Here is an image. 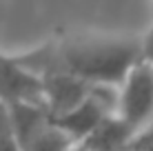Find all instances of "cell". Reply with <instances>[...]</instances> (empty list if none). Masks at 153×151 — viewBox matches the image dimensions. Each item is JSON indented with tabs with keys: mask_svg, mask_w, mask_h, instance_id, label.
I'll return each mask as SVG.
<instances>
[{
	"mask_svg": "<svg viewBox=\"0 0 153 151\" xmlns=\"http://www.w3.org/2000/svg\"><path fill=\"white\" fill-rule=\"evenodd\" d=\"M16 60L38 78L69 76L89 87L118 89L142 60V38L98 31L58 33L36 49L18 54Z\"/></svg>",
	"mask_w": 153,
	"mask_h": 151,
	"instance_id": "obj_1",
	"label": "cell"
},
{
	"mask_svg": "<svg viewBox=\"0 0 153 151\" xmlns=\"http://www.w3.org/2000/svg\"><path fill=\"white\" fill-rule=\"evenodd\" d=\"M113 116L133 136H140L153 124V65L144 58L118 87Z\"/></svg>",
	"mask_w": 153,
	"mask_h": 151,
	"instance_id": "obj_2",
	"label": "cell"
},
{
	"mask_svg": "<svg viewBox=\"0 0 153 151\" xmlns=\"http://www.w3.org/2000/svg\"><path fill=\"white\" fill-rule=\"evenodd\" d=\"M0 100L7 107H42V80L29 74L16 56L0 51Z\"/></svg>",
	"mask_w": 153,
	"mask_h": 151,
	"instance_id": "obj_3",
	"label": "cell"
},
{
	"mask_svg": "<svg viewBox=\"0 0 153 151\" xmlns=\"http://www.w3.org/2000/svg\"><path fill=\"white\" fill-rule=\"evenodd\" d=\"M0 151H20L11 120V109L2 100H0Z\"/></svg>",
	"mask_w": 153,
	"mask_h": 151,
	"instance_id": "obj_4",
	"label": "cell"
},
{
	"mask_svg": "<svg viewBox=\"0 0 153 151\" xmlns=\"http://www.w3.org/2000/svg\"><path fill=\"white\" fill-rule=\"evenodd\" d=\"M142 58L153 65V0H151V25L149 31L142 36Z\"/></svg>",
	"mask_w": 153,
	"mask_h": 151,
	"instance_id": "obj_5",
	"label": "cell"
},
{
	"mask_svg": "<svg viewBox=\"0 0 153 151\" xmlns=\"http://www.w3.org/2000/svg\"><path fill=\"white\" fill-rule=\"evenodd\" d=\"M124 151H129V149H124Z\"/></svg>",
	"mask_w": 153,
	"mask_h": 151,
	"instance_id": "obj_6",
	"label": "cell"
}]
</instances>
